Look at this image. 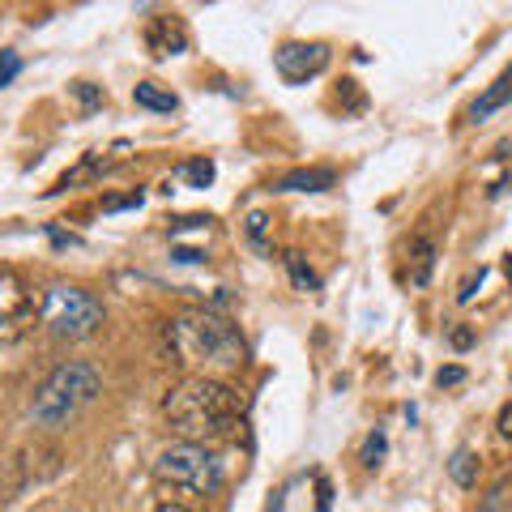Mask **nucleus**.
<instances>
[{"instance_id": "nucleus-18", "label": "nucleus", "mask_w": 512, "mask_h": 512, "mask_svg": "<svg viewBox=\"0 0 512 512\" xmlns=\"http://www.w3.org/2000/svg\"><path fill=\"white\" fill-rule=\"evenodd\" d=\"M380 457H384V436H380V431H372V436H367V444H363V466L376 470Z\"/></svg>"}, {"instance_id": "nucleus-15", "label": "nucleus", "mask_w": 512, "mask_h": 512, "mask_svg": "<svg viewBox=\"0 0 512 512\" xmlns=\"http://www.w3.org/2000/svg\"><path fill=\"white\" fill-rule=\"evenodd\" d=\"M478 512H512V495H508V478H500L483 500H478Z\"/></svg>"}, {"instance_id": "nucleus-24", "label": "nucleus", "mask_w": 512, "mask_h": 512, "mask_svg": "<svg viewBox=\"0 0 512 512\" xmlns=\"http://www.w3.org/2000/svg\"><path fill=\"white\" fill-rule=\"evenodd\" d=\"M158 512H188L184 504H158Z\"/></svg>"}, {"instance_id": "nucleus-6", "label": "nucleus", "mask_w": 512, "mask_h": 512, "mask_svg": "<svg viewBox=\"0 0 512 512\" xmlns=\"http://www.w3.org/2000/svg\"><path fill=\"white\" fill-rule=\"evenodd\" d=\"M30 325H35V299L13 278H0V346L18 342Z\"/></svg>"}, {"instance_id": "nucleus-16", "label": "nucleus", "mask_w": 512, "mask_h": 512, "mask_svg": "<svg viewBox=\"0 0 512 512\" xmlns=\"http://www.w3.org/2000/svg\"><path fill=\"white\" fill-rule=\"evenodd\" d=\"M180 175L192 188H210L214 184V163H210V158H197V163H184Z\"/></svg>"}, {"instance_id": "nucleus-21", "label": "nucleus", "mask_w": 512, "mask_h": 512, "mask_svg": "<svg viewBox=\"0 0 512 512\" xmlns=\"http://www.w3.org/2000/svg\"><path fill=\"white\" fill-rule=\"evenodd\" d=\"M461 380H466V372H461V367H440V372H436L440 389H444V384H461Z\"/></svg>"}, {"instance_id": "nucleus-20", "label": "nucleus", "mask_w": 512, "mask_h": 512, "mask_svg": "<svg viewBox=\"0 0 512 512\" xmlns=\"http://www.w3.org/2000/svg\"><path fill=\"white\" fill-rule=\"evenodd\" d=\"M18 69H22V64H18V56H13V52H5V60H0V86H9L13 77H18Z\"/></svg>"}, {"instance_id": "nucleus-7", "label": "nucleus", "mask_w": 512, "mask_h": 512, "mask_svg": "<svg viewBox=\"0 0 512 512\" xmlns=\"http://www.w3.org/2000/svg\"><path fill=\"white\" fill-rule=\"evenodd\" d=\"M274 64H278L282 82L303 86L308 77L325 73V64H329V47H325V43H286V47H278Z\"/></svg>"}, {"instance_id": "nucleus-12", "label": "nucleus", "mask_w": 512, "mask_h": 512, "mask_svg": "<svg viewBox=\"0 0 512 512\" xmlns=\"http://www.w3.org/2000/svg\"><path fill=\"white\" fill-rule=\"evenodd\" d=\"M431 265H436V244H431V239H414L410 244V282L427 286Z\"/></svg>"}, {"instance_id": "nucleus-9", "label": "nucleus", "mask_w": 512, "mask_h": 512, "mask_svg": "<svg viewBox=\"0 0 512 512\" xmlns=\"http://www.w3.org/2000/svg\"><path fill=\"white\" fill-rule=\"evenodd\" d=\"M133 103L146 107V111H158V116H171V111L180 107V99H175L167 86H158V82H137L133 86Z\"/></svg>"}, {"instance_id": "nucleus-17", "label": "nucleus", "mask_w": 512, "mask_h": 512, "mask_svg": "<svg viewBox=\"0 0 512 512\" xmlns=\"http://www.w3.org/2000/svg\"><path fill=\"white\" fill-rule=\"evenodd\" d=\"M286 269H291V278H295L299 291H316V286H320L312 269L303 265V256H299V252H286Z\"/></svg>"}, {"instance_id": "nucleus-14", "label": "nucleus", "mask_w": 512, "mask_h": 512, "mask_svg": "<svg viewBox=\"0 0 512 512\" xmlns=\"http://www.w3.org/2000/svg\"><path fill=\"white\" fill-rule=\"evenodd\" d=\"M248 244L256 248V252H269V214H261V210H252L248 214Z\"/></svg>"}, {"instance_id": "nucleus-22", "label": "nucleus", "mask_w": 512, "mask_h": 512, "mask_svg": "<svg viewBox=\"0 0 512 512\" xmlns=\"http://www.w3.org/2000/svg\"><path fill=\"white\" fill-rule=\"evenodd\" d=\"M500 436H504V440H512V402L500 410Z\"/></svg>"}, {"instance_id": "nucleus-19", "label": "nucleus", "mask_w": 512, "mask_h": 512, "mask_svg": "<svg viewBox=\"0 0 512 512\" xmlns=\"http://www.w3.org/2000/svg\"><path fill=\"white\" fill-rule=\"evenodd\" d=\"M73 94H77V103H82L86 111L103 103V90H99V86H90V82H77V86H73Z\"/></svg>"}, {"instance_id": "nucleus-8", "label": "nucleus", "mask_w": 512, "mask_h": 512, "mask_svg": "<svg viewBox=\"0 0 512 512\" xmlns=\"http://www.w3.org/2000/svg\"><path fill=\"white\" fill-rule=\"evenodd\" d=\"M146 43H150V52H154V56H180V52H184V43H188V35H184V26L175 22V18H154Z\"/></svg>"}, {"instance_id": "nucleus-4", "label": "nucleus", "mask_w": 512, "mask_h": 512, "mask_svg": "<svg viewBox=\"0 0 512 512\" xmlns=\"http://www.w3.org/2000/svg\"><path fill=\"white\" fill-rule=\"evenodd\" d=\"M154 478L171 491H184V495H214L222 487V466L201 444L180 440V444H171L158 453Z\"/></svg>"}, {"instance_id": "nucleus-10", "label": "nucleus", "mask_w": 512, "mask_h": 512, "mask_svg": "<svg viewBox=\"0 0 512 512\" xmlns=\"http://www.w3.org/2000/svg\"><path fill=\"white\" fill-rule=\"evenodd\" d=\"M508 99H512V69H508L504 77H495V82H491L483 94H478V103L470 107V116H474V120H487L491 111H500Z\"/></svg>"}, {"instance_id": "nucleus-13", "label": "nucleus", "mask_w": 512, "mask_h": 512, "mask_svg": "<svg viewBox=\"0 0 512 512\" xmlns=\"http://www.w3.org/2000/svg\"><path fill=\"white\" fill-rule=\"evenodd\" d=\"M448 474H453L457 487H474L478 483V457L470 453V448H457L453 461H448Z\"/></svg>"}, {"instance_id": "nucleus-23", "label": "nucleus", "mask_w": 512, "mask_h": 512, "mask_svg": "<svg viewBox=\"0 0 512 512\" xmlns=\"http://www.w3.org/2000/svg\"><path fill=\"white\" fill-rule=\"evenodd\" d=\"M470 342H474V333H470V329H453V346H457V350H466Z\"/></svg>"}, {"instance_id": "nucleus-1", "label": "nucleus", "mask_w": 512, "mask_h": 512, "mask_svg": "<svg viewBox=\"0 0 512 512\" xmlns=\"http://www.w3.org/2000/svg\"><path fill=\"white\" fill-rule=\"evenodd\" d=\"M163 414L180 440L205 444V440L231 436V427H239V419H244V397L222 380L188 376L167 393Z\"/></svg>"}, {"instance_id": "nucleus-11", "label": "nucleus", "mask_w": 512, "mask_h": 512, "mask_svg": "<svg viewBox=\"0 0 512 512\" xmlns=\"http://www.w3.org/2000/svg\"><path fill=\"white\" fill-rule=\"evenodd\" d=\"M333 175L329 167H312V171H295V175H286V180L278 184V192H320V188H333Z\"/></svg>"}, {"instance_id": "nucleus-5", "label": "nucleus", "mask_w": 512, "mask_h": 512, "mask_svg": "<svg viewBox=\"0 0 512 512\" xmlns=\"http://www.w3.org/2000/svg\"><path fill=\"white\" fill-rule=\"evenodd\" d=\"M39 320L56 333V338L82 342V338H90V333H99L103 303L90 291H82V286H52L39 303Z\"/></svg>"}, {"instance_id": "nucleus-2", "label": "nucleus", "mask_w": 512, "mask_h": 512, "mask_svg": "<svg viewBox=\"0 0 512 512\" xmlns=\"http://www.w3.org/2000/svg\"><path fill=\"white\" fill-rule=\"evenodd\" d=\"M167 342H171L175 363L197 367V372L210 376V380H218L222 372H235V367L244 363V355H248L239 329L231 325L227 316H218L210 308L180 312L167 325Z\"/></svg>"}, {"instance_id": "nucleus-3", "label": "nucleus", "mask_w": 512, "mask_h": 512, "mask_svg": "<svg viewBox=\"0 0 512 512\" xmlns=\"http://www.w3.org/2000/svg\"><path fill=\"white\" fill-rule=\"evenodd\" d=\"M103 393V376L94 372L90 363L82 359H73V363H60L52 376L43 380V389L35 393V423L43 427H60V423H69L77 410H86L94 397Z\"/></svg>"}]
</instances>
